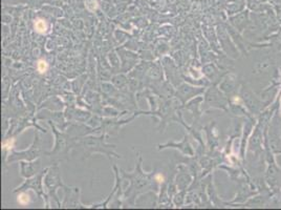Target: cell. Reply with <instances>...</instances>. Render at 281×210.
Wrapping results in <instances>:
<instances>
[{
  "label": "cell",
  "mask_w": 281,
  "mask_h": 210,
  "mask_svg": "<svg viewBox=\"0 0 281 210\" xmlns=\"http://www.w3.org/2000/svg\"><path fill=\"white\" fill-rule=\"evenodd\" d=\"M44 187L46 188L48 194L55 199L57 202L60 204L58 198H57V189L60 187H64V185L61 182V176L59 173L58 165H54L52 167L48 168L47 172L45 173V176L43 179Z\"/></svg>",
  "instance_id": "4"
},
{
  "label": "cell",
  "mask_w": 281,
  "mask_h": 210,
  "mask_svg": "<svg viewBox=\"0 0 281 210\" xmlns=\"http://www.w3.org/2000/svg\"><path fill=\"white\" fill-rule=\"evenodd\" d=\"M35 28L37 30V32L43 33V32H45V30H46V25H45L44 21L38 20L36 23H35Z\"/></svg>",
  "instance_id": "10"
},
{
  "label": "cell",
  "mask_w": 281,
  "mask_h": 210,
  "mask_svg": "<svg viewBox=\"0 0 281 210\" xmlns=\"http://www.w3.org/2000/svg\"><path fill=\"white\" fill-rule=\"evenodd\" d=\"M41 154V141L39 139L38 134H35V139L32 146L28 149L22 150V151H13L8 156V163L14 162V161H34Z\"/></svg>",
  "instance_id": "3"
},
{
  "label": "cell",
  "mask_w": 281,
  "mask_h": 210,
  "mask_svg": "<svg viewBox=\"0 0 281 210\" xmlns=\"http://www.w3.org/2000/svg\"><path fill=\"white\" fill-rule=\"evenodd\" d=\"M83 145L85 148V153L87 152V156H90L93 152H102V153L108 154L109 157L115 156L118 158V156L112 151L113 148H115V145H110L105 143L104 136L100 137V138H86L83 140Z\"/></svg>",
  "instance_id": "2"
},
{
  "label": "cell",
  "mask_w": 281,
  "mask_h": 210,
  "mask_svg": "<svg viewBox=\"0 0 281 210\" xmlns=\"http://www.w3.org/2000/svg\"><path fill=\"white\" fill-rule=\"evenodd\" d=\"M140 162H142V159H140V162L137 163L133 173L128 174L124 173L125 176H127V178H129L131 180L130 188L126 192V198L129 196L131 199H135V195H137V193L143 192L145 188L150 186L151 183L150 178L152 174H146L145 172L142 171V169H140Z\"/></svg>",
  "instance_id": "1"
},
{
  "label": "cell",
  "mask_w": 281,
  "mask_h": 210,
  "mask_svg": "<svg viewBox=\"0 0 281 210\" xmlns=\"http://www.w3.org/2000/svg\"><path fill=\"white\" fill-rule=\"evenodd\" d=\"M40 161H26V162H21L20 163V168H21V176L25 179L32 178V176H36L37 173L40 172Z\"/></svg>",
  "instance_id": "7"
},
{
  "label": "cell",
  "mask_w": 281,
  "mask_h": 210,
  "mask_svg": "<svg viewBox=\"0 0 281 210\" xmlns=\"http://www.w3.org/2000/svg\"><path fill=\"white\" fill-rule=\"evenodd\" d=\"M187 136H185V138H184V141L181 143H174V142H169L167 143V144H164V145H159V148L161 149V148H166V147H173V148H178L179 150H182V151L184 152L185 154L187 153H192L191 151H189V146L188 144V141H187Z\"/></svg>",
  "instance_id": "8"
},
{
  "label": "cell",
  "mask_w": 281,
  "mask_h": 210,
  "mask_svg": "<svg viewBox=\"0 0 281 210\" xmlns=\"http://www.w3.org/2000/svg\"><path fill=\"white\" fill-rule=\"evenodd\" d=\"M18 202L20 203V204H22V205L27 204V203L30 202V195H28L26 192L22 191V193H21L20 195L18 196Z\"/></svg>",
  "instance_id": "9"
},
{
  "label": "cell",
  "mask_w": 281,
  "mask_h": 210,
  "mask_svg": "<svg viewBox=\"0 0 281 210\" xmlns=\"http://www.w3.org/2000/svg\"><path fill=\"white\" fill-rule=\"evenodd\" d=\"M52 130H54L55 134H56L57 140H56V145H55V149L52 150V151L48 152V154H50V156H52V154H58V156L66 154L67 151L69 150V145H68L67 138L64 134L57 131L54 127H52Z\"/></svg>",
  "instance_id": "6"
},
{
  "label": "cell",
  "mask_w": 281,
  "mask_h": 210,
  "mask_svg": "<svg viewBox=\"0 0 281 210\" xmlns=\"http://www.w3.org/2000/svg\"><path fill=\"white\" fill-rule=\"evenodd\" d=\"M48 168H45L44 170H41L39 173H37L36 176H32V178L26 179V181L21 185L20 187H18L15 191H25V190L28 189H33L36 191V193L38 195H43L44 196V191H43V186H42V182L43 179H44L45 173L47 172Z\"/></svg>",
  "instance_id": "5"
},
{
  "label": "cell",
  "mask_w": 281,
  "mask_h": 210,
  "mask_svg": "<svg viewBox=\"0 0 281 210\" xmlns=\"http://www.w3.org/2000/svg\"><path fill=\"white\" fill-rule=\"evenodd\" d=\"M46 68H47V65L45 61H40V62L38 63V70L40 73H44L45 70H46Z\"/></svg>",
  "instance_id": "11"
}]
</instances>
